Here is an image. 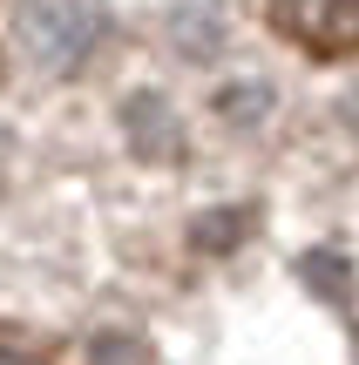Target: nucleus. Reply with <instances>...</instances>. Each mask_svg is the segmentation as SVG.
<instances>
[{
	"label": "nucleus",
	"mask_w": 359,
	"mask_h": 365,
	"mask_svg": "<svg viewBox=\"0 0 359 365\" xmlns=\"http://www.w3.org/2000/svg\"><path fill=\"white\" fill-rule=\"evenodd\" d=\"M271 21L312 54H353L359 48V0H271Z\"/></svg>",
	"instance_id": "f257e3e1"
},
{
	"label": "nucleus",
	"mask_w": 359,
	"mask_h": 365,
	"mask_svg": "<svg viewBox=\"0 0 359 365\" xmlns=\"http://www.w3.org/2000/svg\"><path fill=\"white\" fill-rule=\"evenodd\" d=\"M0 365H34V359H21V352H7V345H0Z\"/></svg>",
	"instance_id": "f03ea898"
}]
</instances>
